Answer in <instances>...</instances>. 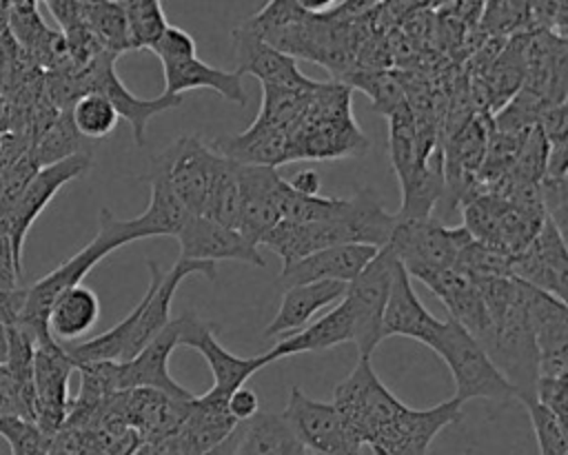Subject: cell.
I'll return each mask as SVG.
<instances>
[{
    "instance_id": "6da1fadb",
    "label": "cell",
    "mask_w": 568,
    "mask_h": 455,
    "mask_svg": "<svg viewBox=\"0 0 568 455\" xmlns=\"http://www.w3.org/2000/svg\"><path fill=\"white\" fill-rule=\"evenodd\" d=\"M395 215H390L377 200L373 189H359L348 198V209L339 218L295 222L280 220L264 237L262 244L291 264L313 251L337 244H368L384 246L393 233Z\"/></svg>"
},
{
    "instance_id": "7a4b0ae2",
    "label": "cell",
    "mask_w": 568,
    "mask_h": 455,
    "mask_svg": "<svg viewBox=\"0 0 568 455\" xmlns=\"http://www.w3.org/2000/svg\"><path fill=\"white\" fill-rule=\"evenodd\" d=\"M286 133L291 162L355 158L368 149L351 113V89L342 82H320Z\"/></svg>"
},
{
    "instance_id": "3957f363",
    "label": "cell",
    "mask_w": 568,
    "mask_h": 455,
    "mask_svg": "<svg viewBox=\"0 0 568 455\" xmlns=\"http://www.w3.org/2000/svg\"><path fill=\"white\" fill-rule=\"evenodd\" d=\"M135 240H138V235L131 224V218L120 220L109 209H102L98 235L87 246H82L75 255H71L67 262H62L58 269H53L51 273H47L44 277H40L38 282H33L31 286L24 289V304H22L18 322L33 335L36 344L53 342L49 326H47V313H49L53 300L62 291H67L75 284H82V277L109 253H113L115 249L131 244Z\"/></svg>"
},
{
    "instance_id": "277c9868",
    "label": "cell",
    "mask_w": 568,
    "mask_h": 455,
    "mask_svg": "<svg viewBox=\"0 0 568 455\" xmlns=\"http://www.w3.org/2000/svg\"><path fill=\"white\" fill-rule=\"evenodd\" d=\"M430 348L446 362L455 382L453 397H457L462 404L475 397L493 402L515 397L513 386L497 371L479 342L453 317L442 320V328Z\"/></svg>"
},
{
    "instance_id": "5b68a950",
    "label": "cell",
    "mask_w": 568,
    "mask_h": 455,
    "mask_svg": "<svg viewBox=\"0 0 568 455\" xmlns=\"http://www.w3.org/2000/svg\"><path fill=\"white\" fill-rule=\"evenodd\" d=\"M115 58L118 55L102 51L89 64H84L80 69L69 67L67 69L69 87H71L73 100L87 91H98L104 98H109L118 118H124L131 124L135 144L142 146L149 120L155 118L158 113L178 109L182 104V95H169V93H160L158 98L133 95L115 73Z\"/></svg>"
},
{
    "instance_id": "8992f818",
    "label": "cell",
    "mask_w": 568,
    "mask_h": 455,
    "mask_svg": "<svg viewBox=\"0 0 568 455\" xmlns=\"http://www.w3.org/2000/svg\"><path fill=\"white\" fill-rule=\"evenodd\" d=\"M462 226L473 240L517 255L539 231L546 213L519 206L493 193H475L459 206Z\"/></svg>"
},
{
    "instance_id": "52a82bcc",
    "label": "cell",
    "mask_w": 568,
    "mask_h": 455,
    "mask_svg": "<svg viewBox=\"0 0 568 455\" xmlns=\"http://www.w3.org/2000/svg\"><path fill=\"white\" fill-rule=\"evenodd\" d=\"M397 262L393 249L384 244L359 275L346 284L344 300L353 320V344L362 357H371L382 342V315Z\"/></svg>"
},
{
    "instance_id": "ba28073f",
    "label": "cell",
    "mask_w": 568,
    "mask_h": 455,
    "mask_svg": "<svg viewBox=\"0 0 568 455\" xmlns=\"http://www.w3.org/2000/svg\"><path fill=\"white\" fill-rule=\"evenodd\" d=\"M462 402L450 397L430 408L399 404L395 413L371 435L373 455H428L433 439L462 417Z\"/></svg>"
},
{
    "instance_id": "9c48e42d",
    "label": "cell",
    "mask_w": 568,
    "mask_h": 455,
    "mask_svg": "<svg viewBox=\"0 0 568 455\" xmlns=\"http://www.w3.org/2000/svg\"><path fill=\"white\" fill-rule=\"evenodd\" d=\"M470 240V233L457 224L446 226L437 218L395 220L388 246L406 271L410 269H453L459 251Z\"/></svg>"
},
{
    "instance_id": "30bf717a",
    "label": "cell",
    "mask_w": 568,
    "mask_h": 455,
    "mask_svg": "<svg viewBox=\"0 0 568 455\" xmlns=\"http://www.w3.org/2000/svg\"><path fill=\"white\" fill-rule=\"evenodd\" d=\"M91 166V158L87 153H73L69 158H62L58 162H51L47 166H40L31 180L24 184L16 202L11 204L7 213V231L11 242V253L16 266L22 271V246L24 237L36 222V218L42 213V209L53 200V195L71 180L87 173Z\"/></svg>"
},
{
    "instance_id": "8fae6325",
    "label": "cell",
    "mask_w": 568,
    "mask_h": 455,
    "mask_svg": "<svg viewBox=\"0 0 568 455\" xmlns=\"http://www.w3.org/2000/svg\"><path fill=\"white\" fill-rule=\"evenodd\" d=\"M155 160L162 164L169 186L182 206L193 215H202L222 155L200 138L184 135L169 144Z\"/></svg>"
},
{
    "instance_id": "7c38bea8",
    "label": "cell",
    "mask_w": 568,
    "mask_h": 455,
    "mask_svg": "<svg viewBox=\"0 0 568 455\" xmlns=\"http://www.w3.org/2000/svg\"><path fill=\"white\" fill-rule=\"evenodd\" d=\"M178 322H180L178 346H189L206 360V364L213 373V386L211 388L217 391V393L231 395L235 388L244 386V382L253 373H257L260 368H264L266 364L277 360L271 348L262 355L237 357L217 342L215 324L202 322L193 315H182V317H178Z\"/></svg>"
},
{
    "instance_id": "4fadbf2b",
    "label": "cell",
    "mask_w": 568,
    "mask_h": 455,
    "mask_svg": "<svg viewBox=\"0 0 568 455\" xmlns=\"http://www.w3.org/2000/svg\"><path fill=\"white\" fill-rule=\"evenodd\" d=\"M75 371L73 360L60 342L36 344L33 353V422L55 435L69 413V377Z\"/></svg>"
},
{
    "instance_id": "5bb4252c",
    "label": "cell",
    "mask_w": 568,
    "mask_h": 455,
    "mask_svg": "<svg viewBox=\"0 0 568 455\" xmlns=\"http://www.w3.org/2000/svg\"><path fill=\"white\" fill-rule=\"evenodd\" d=\"M510 277L566 302L568 249L564 233L546 218L535 237L513 255Z\"/></svg>"
},
{
    "instance_id": "9a60e30c",
    "label": "cell",
    "mask_w": 568,
    "mask_h": 455,
    "mask_svg": "<svg viewBox=\"0 0 568 455\" xmlns=\"http://www.w3.org/2000/svg\"><path fill=\"white\" fill-rule=\"evenodd\" d=\"M280 417L308 453H344L357 448L348 439L335 406L308 397L300 386L291 388L286 408Z\"/></svg>"
},
{
    "instance_id": "2e32d148",
    "label": "cell",
    "mask_w": 568,
    "mask_h": 455,
    "mask_svg": "<svg viewBox=\"0 0 568 455\" xmlns=\"http://www.w3.org/2000/svg\"><path fill=\"white\" fill-rule=\"evenodd\" d=\"M235 175L240 193L237 231L251 244L260 246L262 237L282 220L277 195L284 178L275 166L240 162H235Z\"/></svg>"
},
{
    "instance_id": "e0dca14e",
    "label": "cell",
    "mask_w": 568,
    "mask_h": 455,
    "mask_svg": "<svg viewBox=\"0 0 568 455\" xmlns=\"http://www.w3.org/2000/svg\"><path fill=\"white\" fill-rule=\"evenodd\" d=\"M528 322L539 355V377H568V306L526 284Z\"/></svg>"
},
{
    "instance_id": "ac0fdd59",
    "label": "cell",
    "mask_w": 568,
    "mask_h": 455,
    "mask_svg": "<svg viewBox=\"0 0 568 455\" xmlns=\"http://www.w3.org/2000/svg\"><path fill=\"white\" fill-rule=\"evenodd\" d=\"M180 322L171 320L135 357L129 362H115V386L124 388H155L173 400L191 402L195 395L178 384L169 373V355L178 348Z\"/></svg>"
},
{
    "instance_id": "d6986e66",
    "label": "cell",
    "mask_w": 568,
    "mask_h": 455,
    "mask_svg": "<svg viewBox=\"0 0 568 455\" xmlns=\"http://www.w3.org/2000/svg\"><path fill=\"white\" fill-rule=\"evenodd\" d=\"M180 257L193 262H217L235 260L248 266L262 269L266 262L255 244H251L237 229L224 226L206 215H189L178 231Z\"/></svg>"
},
{
    "instance_id": "ffe728a7",
    "label": "cell",
    "mask_w": 568,
    "mask_h": 455,
    "mask_svg": "<svg viewBox=\"0 0 568 455\" xmlns=\"http://www.w3.org/2000/svg\"><path fill=\"white\" fill-rule=\"evenodd\" d=\"M191 402L173 400L155 388H124L113 393L109 406L120 415L142 442L169 439L186 415Z\"/></svg>"
},
{
    "instance_id": "44dd1931",
    "label": "cell",
    "mask_w": 568,
    "mask_h": 455,
    "mask_svg": "<svg viewBox=\"0 0 568 455\" xmlns=\"http://www.w3.org/2000/svg\"><path fill=\"white\" fill-rule=\"evenodd\" d=\"M231 38L235 44V64H237L233 71H237L240 75L248 73L255 80H260L262 87H280V89H302L313 82L297 69L295 58L264 42L244 22L233 29Z\"/></svg>"
},
{
    "instance_id": "7402d4cb",
    "label": "cell",
    "mask_w": 568,
    "mask_h": 455,
    "mask_svg": "<svg viewBox=\"0 0 568 455\" xmlns=\"http://www.w3.org/2000/svg\"><path fill=\"white\" fill-rule=\"evenodd\" d=\"M377 253L375 246L368 244H337L328 249L313 251L291 264L282 266L277 284L282 289L311 284V282H353L359 271L373 260Z\"/></svg>"
},
{
    "instance_id": "603a6c76",
    "label": "cell",
    "mask_w": 568,
    "mask_h": 455,
    "mask_svg": "<svg viewBox=\"0 0 568 455\" xmlns=\"http://www.w3.org/2000/svg\"><path fill=\"white\" fill-rule=\"evenodd\" d=\"M408 275L424 282L437 300L446 306L448 317L459 322L475 340H479L488 326V313L479 293V286L473 277L455 271V269H410Z\"/></svg>"
},
{
    "instance_id": "cb8c5ba5",
    "label": "cell",
    "mask_w": 568,
    "mask_h": 455,
    "mask_svg": "<svg viewBox=\"0 0 568 455\" xmlns=\"http://www.w3.org/2000/svg\"><path fill=\"white\" fill-rule=\"evenodd\" d=\"M229 395L209 388L204 395L193 397L184 419L169 437L173 448L182 455H204L217 446L240 424L226 408Z\"/></svg>"
},
{
    "instance_id": "d4e9b609",
    "label": "cell",
    "mask_w": 568,
    "mask_h": 455,
    "mask_svg": "<svg viewBox=\"0 0 568 455\" xmlns=\"http://www.w3.org/2000/svg\"><path fill=\"white\" fill-rule=\"evenodd\" d=\"M442 328V320L435 317L417 297L410 286V275L397 262L388 300L382 315V340L384 337H410L424 346H433L437 333Z\"/></svg>"
},
{
    "instance_id": "484cf974",
    "label": "cell",
    "mask_w": 568,
    "mask_h": 455,
    "mask_svg": "<svg viewBox=\"0 0 568 455\" xmlns=\"http://www.w3.org/2000/svg\"><path fill=\"white\" fill-rule=\"evenodd\" d=\"M164 73V93L182 95L191 89H213L220 98L244 104L246 93L242 84V75L237 71H226L202 62L197 55L182 60L160 62Z\"/></svg>"
},
{
    "instance_id": "4316f807",
    "label": "cell",
    "mask_w": 568,
    "mask_h": 455,
    "mask_svg": "<svg viewBox=\"0 0 568 455\" xmlns=\"http://www.w3.org/2000/svg\"><path fill=\"white\" fill-rule=\"evenodd\" d=\"M346 295L344 282H311L288 286L282 295L280 309L271 324L264 328V337H277L288 331L304 328L308 320L328 304H337Z\"/></svg>"
},
{
    "instance_id": "83f0119b",
    "label": "cell",
    "mask_w": 568,
    "mask_h": 455,
    "mask_svg": "<svg viewBox=\"0 0 568 455\" xmlns=\"http://www.w3.org/2000/svg\"><path fill=\"white\" fill-rule=\"evenodd\" d=\"M149 184H151L149 206L140 215L131 218V222L135 226V233H138L140 240L142 237H155V235L175 237L191 213L182 206V202L171 191L166 173H164L162 164L155 158L151 162Z\"/></svg>"
},
{
    "instance_id": "f1b7e54d",
    "label": "cell",
    "mask_w": 568,
    "mask_h": 455,
    "mask_svg": "<svg viewBox=\"0 0 568 455\" xmlns=\"http://www.w3.org/2000/svg\"><path fill=\"white\" fill-rule=\"evenodd\" d=\"M98 317L100 300L95 291L84 284H75L53 300L47 313V326L55 342L71 344L80 340L84 333H89Z\"/></svg>"
},
{
    "instance_id": "f546056e",
    "label": "cell",
    "mask_w": 568,
    "mask_h": 455,
    "mask_svg": "<svg viewBox=\"0 0 568 455\" xmlns=\"http://www.w3.org/2000/svg\"><path fill=\"white\" fill-rule=\"evenodd\" d=\"M344 342H353V320H351L348 304L342 297L337 302V306H333L326 315H322L313 324H306L295 335L284 337L271 351L277 360H284V357H291L297 353L326 351V348L339 346Z\"/></svg>"
},
{
    "instance_id": "4dcf8cb0",
    "label": "cell",
    "mask_w": 568,
    "mask_h": 455,
    "mask_svg": "<svg viewBox=\"0 0 568 455\" xmlns=\"http://www.w3.org/2000/svg\"><path fill=\"white\" fill-rule=\"evenodd\" d=\"M84 22L100 47L113 55L122 51H131L129 47V31L122 4L115 0H91L82 4Z\"/></svg>"
},
{
    "instance_id": "1f68e13d",
    "label": "cell",
    "mask_w": 568,
    "mask_h": 455,
    "mask_svg": "<svg viewBox=\"0 0 568 455\" xmlns=\"http://www.w3.org/2000/svg\"><path fill=\"white\" fill-rule=\"evenodd\" d=\"M67 111L80 138H104L118 124V113L113 104L98 91H87L78 95Z\"/></svg>"
},
{
    "instance_id": "d6a6232c",
    "label": "cell",
    "mask_w": 568,
    "mask_h": 455,
    "mask_svg": "<svg viewBox=\"0 0 568 455\" xmlns=\"http://www.w3.org/2000/svg\"><path fill=\"white\" fill-rule=\"evenodd\" d=\"M131 49H149L169 27L162 0H120Z\"/></svg>"
},
{
    "instance_id": "836d02e7",
    "label": "cell",
    "mask_w": 568,
    "mask_h": 455,
    "mask_svg": "<svg viewBox=\"0 0 568 455\" xmlns=\"http://www.w3.org/2000/svg\"><path fill=\"white\" fill-rule=\"evenodd\" d=\"M510 264H513V255L470 237L459 251L453 269L473 280H488V277H510Z\"/></svg>"
},
{
    "instance_id": "e575fe53",
    "label": "cell",
    "mask_w": 568,
    "mask_h": 455,
    "mask_svg": "<svg viewBox=\"0 0 568 455\" xmlns=\"http://www.w3.org/2000/svg\"><path fill=\"white\" fill-rule=\"evenodd\" d=\"M80 135L71 124L69 111H60L42 131V138L36 146H31V155L38 166H47L73 153H80Z\"/></svg>"
},
{
    "instance_id": "d590c367",
    "label": "cell",
    "mask_w": 568,
    "mask_h": 455,
    "mask_svg": "<svg viewBox=\"0 0 568 455\" xmlns=\"http://www.w3.org/2000/svg\"><path fill=\"white\" fill-rule=\"evenodd\" d=\"M530 417L539 455H568V426L535 397L519 400Z\"/></svg>"
},
{
    "instance_id": "8d00e7d4",
    "label": "cell",
    "mask_w": 568,
    "mask_h": 455,
    "mask_svg": "<svg viewBox=\"0 0 568 455\" xmlns=\"http://www.w3.org/2000/svg\"><path fill=\"white\" fill-rule=\"evenodd\" d=\"M0 435L7 439L11 455H47L51 437L36 422L20 415L0 417Z\"/></svg>"
},
{
    "instance_id": "74e56055",
    "label": "cell",
    "mask_w": 568,
    "mask_h": 455,
    "mask_svg": "<svg viewBox=\"0 0 568 455\" xmlns=\"http://www.w3.org/2000/svg\"><path fill=\"white\" fill-rule=\"evenodd\" d=\"M149 51H153L160 58V62L197 55V47H195L193 36L189 31L180 29V27H173V24H169L160 33V38L149 47Z\"/></svg>"
},
{
    "instance_id": "f35d334b",
    "label": "cell",
    "mask_w": 568,
    "mask_h": 455,
    "mask_svg": "<svg viewBox=\"0 0 568 455\" xmlns=\"http://www.w3.org/2000/svg\"><path fill=\"white\" fill-rule=\"evenodd\" d=\"M535 400L568 426V377H537Z\"/></svg>"
},
{
    "instance_id": "ab89813d",
    "label": "cell",
    "mask_w": 568,
    "mask_h": 455,
    "mask_svg": "<svg viewBox=\"0 0 568 455\" xmlns=\"http://www.w3.org/2000/svg\"><path fill=\"white\" fill-rule=\"evenodd\" d=\"M226 408L233 415L235 422H246L251 419L255 413H260V397L253 388L240 386L235 388L229 400H226Z\"/></svg>"
},
{
    "instance_id": "60d3db41",
    "label": "cell",
    "mask_w": 568,
    "mask_h": 455,
    "mask_svg": "<svg viewBox=\"0 0 568 455\" xmlns=\"http://www.w3.org/2000/svg\"><path fill=\"white\" fill-rule=\"evenodd\" d=\"M382 0H339L333 9H328L326 13L337 20V22H353L359 18L371 16L373 11H377Z\"/></svg>"
},
{
    "instance_id": "b9f144b4",
    "label": "cell",
    "mask_w": 568,
    "mask_h": 455,
    "mask_svg": "<svg viewBox=\"0 0 568 455\" xmlns=\"http://www.w3.org/2000/svg\"><path fill=\"white\" fill-rule=\"evenodd\" d=\"M288 186L300 193V195H320L322 189V180L317 175V171L313 169H302L300 173L293 175V180H288Z\"/></svg>"
},
{
    "instance_id": "7bdbcfd3",
    "label": "cell",
    "mask_w": 568,
    "mask_h": 455,
    "mask_svg": "<svg viewBox=\"0 0 568 455\" xmlns=\"http://www.w3.org/2000/svg\"><path fill=\"white\" fill-rule=\"evenodd\" d=\"M133 455H182V453H178L169 439H162V442H142Z\"/></svg>"
},
{
    "instance_id": "ee69618b",
    "label": "cell",
    "mask_w": 568,
    "mask_h": 455,
    "mask_svg": "<svg viewBox=\"0 0 568 455\" xmlns=\"http://www.w3.org/2000/svg\"><path fill=\"white\" fill-rule=\"evenodd\" d=\"M306 13H326L333 9L339 0H295Z\"/></svg>"
},
{
    "instance_id": "f6af8a7d",
    "label": "cell",
    "mask_w": 568,
    "mask_h": 455,
    "mask_svg": "<svg viewBox=\"0 0 568 455\" xmlns=\"http://www.w3.org/2000/svg\"><path fill=\"white\" fill-rule=\"evenodd\" d=\"M308 455H362L359 448H353V451H344V453H308Z\"/></svg>"
},
{
    "instance_id": "bcb514c9",
    "label": "cell",
    "mask_w": 568,
    "mask_h": 455,
    "mask_svg": "<svg viewBox=\"0 0 568 455\" xmlns=\"http://www.w3.org/2000/svg\"><path fill=\"white\" fill-rule=\"evenodd\" d=\"M464 455H473V453H470V451H466V453H464Z\"/></svg>"
},
{
    "instance_id": "7dc6e473",
    "label": "cell",
    "mask_w": 568,
    "mask_h": 455,
    "mask_svg": "<svg viewBox=\"0 0 568 455\" xmlns=\"http://www.w3.org/2000/svg\"><path fill=\"white\" fill-rule=\"evenodd\" d=\"M115 2H120V0H115Z\"/></svg>"
}]
</instances>
